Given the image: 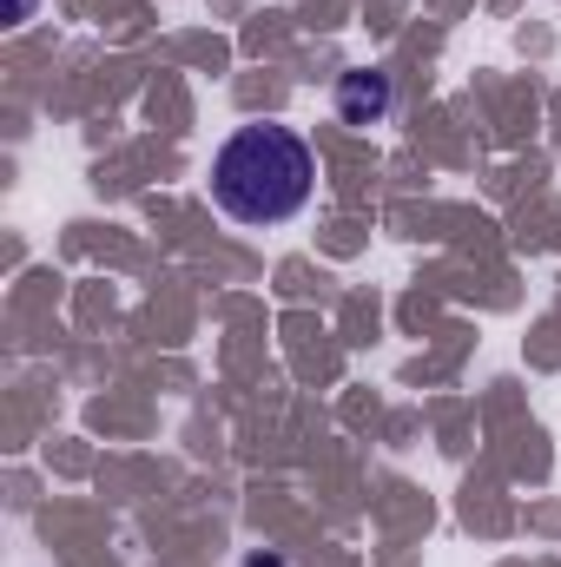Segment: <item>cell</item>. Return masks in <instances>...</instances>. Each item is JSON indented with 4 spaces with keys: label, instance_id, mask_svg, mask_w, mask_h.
I'll return each instance as SVG.
<instances>
[{
    "label": "cell",
    "instance_id": "cell-1",
    "mask_svg": "<svg viewBox=\"0 0 561 567\" xmlns=\"http://www.w3.org/2000/svg\"><path fill=\"white\" fill-rule=\"evenodd\" d=\"M317 192V152L297 126H238L212 158V205L245 225V231H272L290 225Z\"/></svg>",
    "mask_w": 561,
    "mask_h": 567
},
{
    "label": "cell",
    "instance_id": "cell-2",
    "mask_svg": "<svg viewBox=\"0 0 561 567\" xmlns=\"http://www.w3.org/2000/svg\"><path fill=\"white\" fill-rule=\"evenodd\" d=\"M390 106H397V86H390L384 66H350L337 80V120L344 126H384Z\"/></svg>",
    "mask_w": 561,
    "mask_h": 567
},
{
    "label": "cell",
    "instance_id": "cell-3",
    "mask_svg": "<svg viewBox=\"0 0 561 567\" xmlns=\"http://www.w3.org/2000/svg\"><path fill=\"white\" fill-rule=\"evenodd\" d=\"M245 567H284V561H278V555H252Z\"/></svg>",
    "mask_w": 561,
    "mask_h": 567
}]
</instances>
